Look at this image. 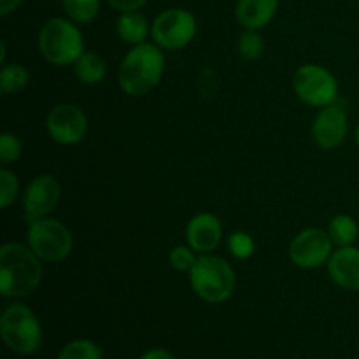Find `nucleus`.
I'll return each instance as SVG.
<instances>
[{
	"label": "nucleus",
	"mask_w": 359,
	"mask_h": 359,
	"mask_svg": "<svg viewBox=\"0 0 359 359\" xmlns=\"http://www.w3.org/2000/svg\"><path fill=\"white\" fill-rule=\"evenodd\" d=\"M42 280L41 258L27 245L9 242L0 249V293L21 298L34 293Z\"/></svg>",
	"instance_id": "obj_1"
},
{
	"label": "nucleus",
	"mask_w": 359,
	"mask_h": 359,
	"mask_svg": "<svg viewBox=\"0 0 359 359\" xmlns=\"http://www.w3.org/2000/svg\"><path fill=\"white\" fill-rule=\"evenodd\" d=\"M165 72L161 48L149 42L133 46L119 67V86L130 97H142L158 86Z\"/></svg>",
	"instance_id": "obj_2"
},
{
	"label": "nucleus",
	"mask_w": 359,
	"mask_h": 359,
	"mask_svg": "<svg viewBox=\"0 0 359 359\" xmlns=\"http://www.w3.org/2000/svg\"><path fill=\"white\" fill-rule=\"evenodd\" d=\"M193 291L209 304H223L233 294L237 277L233 269L219 256L202 255L189 270Z\"/></svg>",
	"instance_id": "obj_3"
},
{
	"label": "nucleus",
	"mask_w": 359,
	"mask_h": 359,
	"mask_svg": "<svg viewBox=\"0 0 359 359\" xmlns=\"http://www.w3.org/2000/svg\"><path fill=\"white\" fill-rule=\"evenodd\" d=\"M39 51L53 65L76 63L84 53L83 34L72 20L53 18L39 32Z\"/></svg>",
	"instance_id": "obj_4"
},
{
	"label": "nucleus",
	"mask_w": 359,
	"mask_h": 359,
	"mask_svg": "<svg viewBox=\"0 0 359 359\" xmlns=\"http://www.w3.org/2000/svg\"><path fill=\"white\" fill-rule=\"evenodd\" d=\"M0 335L11 353L30 356L42 344V326L32 309L25 304H13L0 318Z\"/></svg>",
	"instance_id": "obj_5"
},
{
	"label": "nucleus",
	"mask_w": 359,
	"mask_h": 359,
	"mask_svg": "<svg viewBox=\"0 0 359 359\" xmlns=\"http://www.w3.org/2000/svg\"><path fill=\"white\" fill-rule=\"evenodd\" d=\"M28 248L48 263L63 262L72 251V235L69 228L56 219L32 221L28 226Z\"/></svg>",
	"instance_id": "obj_6"
},
{
	"label": "nucleus",
	"mask_w": 359,
	"mask_h": 359,
	"mask_svg": "<svg viewBox=\"0 0 359 359\" xmlns=\"http://www.w3.org/2000/svg\"><path fill=\"white\" fill-rule=\"evenodd\" d=\"M293 88L300 100L314 107H328L339 98V83L325 67L309 63L294 72Z\"/></svg>",
	"instance_id": "obj_7"
},
{
	"label": "nucleus",
	"mask_w": 359,
	"mask_h": 359,
	"mask_svg": "<svg viewBox=\"0 0 359 359\" xmlns=\"http://www.w3.org/2000/svg\"><path fill=\"white\" fill-rule=\"evenodd\" d=\"M196 20L186 9H167L154 18L151 37L161 49L175 51L186 48L195 39Z\"/></svg>",
	"instance_id": "obj_8"
},
{
	"label": "nucleus",
	"mask_w": 359,
	"mask_h": 359,
	"mask_svg": "<svg viewBox=\"0 0 359 359\" xmlns=\"http://www.w3.org/2000/svg\"><path fill=\"white\" fill-rule=\"evenodd\" d=\"M333 241L319 228H307L300 231L290 244V259L304 270L319 269L330 262Z\"/></svg>",
	"instance_id": "obj_9"
},
{
	"label": "nucleus",
	"mask_w": 359,
	"mask_h": 359,
	"mask_svg": "<svg viewBox=\"0 0 359 359\" xmlns=\"http://www.w3.org/2000/svg\"><path fill=\"white\" fill-rule=\"evenodd\" d=\"M46 126L53 140L63 146H74L86 137L88 119L77 105L60 104L51 109Z\"/></svg>",
	"instance_id": "obj_10"
},
{
	"label": "nucleus",
	"mask_w": 359,
	"mask_h": 359,
	"mask_svg": "<svg viewBox=\"0 0 359 359\" xmlns=\"http://www.w3.org/2000/svg\"><path fill=\"white\" fill-rule=\"evenodd\" d=\"M60 193L62 189L53 175L42 174L32 179L23 195L25 219L32 223V221L42 219L49 212H53V209L60 202Z\"/></svg>",
	"instance_id": "obj_11"
},
{
	"label": "nucleus",
	"mask_w": 359,
	"mask_h": 359,
	"mask_svg": "<svg viewBox=\"0 0 359 359\" xmlns=\"http://www.w3.org/2000/svg\"><path fill=\"white\" fill-rule=\"evenodd\" d=\"M312 135L321 149H335L347 137V114L340 105L323 107L312 123Z\"/></svg>",
	"instance_id": "obj_12"
},
{
	"label": "nucleus",
	"mask_w": 359,
	"mask_h": 359,
	"mask_svg": "<svg viewBox=\"0 0 359 359\" xmlns=\"http://www.w3.org/2000/svg\"><path fill=\"white\" fill-rule=\"evenodd\" d=\"M186 238L189 248L200 255L214 251L223 238V226L214 214L202 212L191 217L186 228Z\"/></svg>",
	"instance_id": "obj_13"
},
{
	"label": "nucleus",
	"mask_w": 359,
	"mask_h": 359,
	"mask_svg": "<svg viewBox=\"0 0 359 359\" xmlns=\"http://www.w3.org/2000/svg\"><path fill=\"white\" fill-rule=\"evenodd\" d=\"M333 283L347 291H359V249L353 245L337 249L328 262Z\"/></svg>",
	"instance_id": "obj_14"
},
{
	"label": "nucleus",
	"mask_w": 359,
	"mask_h": 359,
	"mask_svg": "<svg viewBox=\"0 0 359 359\" xmlns=\"http://www.w3.org/2000/svg\"><path fill=\"white\" fill-rule=\"evenodd\" d=\"M279 0H238L235 16L248 30H262L273 20Z\"/></svg>",
	"instance_id": "obj_15"
},
{
	"label": "nucleus",
	"mask_w": 359,
	"mask_h": 359,
	"mask_svg": "<svg viewBox=\"0 0 359 359\" xmlns=\"http://www.w3.org/2000/svg\"><path fill=\"white\" fill-rule=\"evenodd\" d=\"M149 34V23H147L146 16H142L139 11L121 13V16L118 18V35L128 44H142Z\"/></svg>",
	"instance_id": "obj_16"
},
{
	"label": "nucleus",
	"mask_w": 359,
	"mask_h": 359,
	"mask_svg": "<svg viewBox=\"0 0 359 359\" xmlns=\"http://www.w3.org/2000/svg\"><path fill=\"white\" fill-rule=\"evenodd\" d=\"M107 67L102 56L93 51H84L76 62V76L83 84H98L104 81Z\"/></svg>",
	"instance_id": "obj_17"
},
{
	"label": "nucleus",
	"mask_w": 359,
	"mask_h": 359,
	"mask_svg": "<svg viewBox=\"0 0 359 359\" xmlns=\"http://www.w3.org/2000/svg\"><path fill=\"white\" fill-rule=\"evenodd\" d=\"M328 235L339 248H346V245H353L358 241L359 226L356 221L347 214H340L330 221Z\"/></svg>",
	"instance_id": "obj_18"
},
{
	"label": "nucleus",
	"mask_w": 359,
	"mask_h": 359,
	"mask_svg": "<svg viewBox=\"0 0 359 359\" xmlns=\"http://www.w3.org/2000/svg\"><path fill=\"white\" fill-rule=\"evenodd\" d=\"M30 81V74L20 63H4L2 72H0V90L2 93H18V91L25 90Z\"/></svg>",
	"instance_id": "obj_19"
},
{
	"label": "nucleus",
	"mask_w": 359,
	"mask_h": 359,
	"mask_svg": "<svg viewBox=\"0 0 359 359\" xmlns=\"http://www.w3.org/2000/svg\"><path fill=\"white\" fill-rule=\"evenodd\" d=\"M62 6L74 23H90L100 13V0H62Z\"/></svg>",
	"instance_id": "obj_20"
},
{
	"label": "nucleus",
	"mask_w": 359,
	"mask_h": 359,
	"mask_svg": "<svg viewBox=\"0 0 359 359\" xmlns=\"http://www.w3.org/2000/svg\"><path fill=\"white\" fill-rule=\"evenodd\" d=\"M56 359H104L102 349L88 339H77L63 346Z\"/></svg>",
	"instance_id": "obj_21"
},
{
	"label": "nucleus",
	"mask_w": 359,
	"mask_h": 359,
	"mask_svg": "<svg viewBox=\"0 0 359 359\" xmlns=\"http://www.w3.org/2000/svg\"><path fill=\"white\" fill-rule=\"evenodd\" d=\"M263 51H265V41H263L262 34L258 30L244 32L242 37L238 39V53L245 60L262 58Z\"/></svg>",
	"instance_id": "obj_22"
},
{
	"label": "nucleus",
	"mask_w": 359,
	"mask_h": 359,
	"mask_svg": "<svg viewBox=\"0 0 359 359\" xmlns=\"http://www.w3.org/2000/svg\"><path fill=\"white\" fill-rule=\"evenodd\" d=\"M18 191H20V182L14 172L2 168L0 170V207L7 209L16 200Z\"/></svg>",
	"instance_id": "obj_23"
},
{
	"label": "nucleus",
	"mask_w": 359,
	"mask_h": 359,
	"mask_svg": "<svg viewBox=\"0 0 359 359\" xmlns=\"http://www.w3.org/2000/svg\"><path fill=\"white\" fill-rule=\"evenodd\" d=\"M228 249L237 259H248L255 252V241L245 231H235L228 237Z\"/></svg>",
	"instance_id": "obj_24"
},
{
	"label": "nucleus",
	"mask_w": 359,
	"mask_h": 359,
	"mask_svg": "<svg viewBox=\"0 0 359 359\" xmlns=\"http://www.w3.org/2000/svg\"><path fill=\"white\" fill-rule=\"evenodd\" d=\"M168 259H170V265L179 272H189L196 263L195 251L191 248H186V245H177V248L172 249Z\"/></svg>",
	"instance_id": "obj_25"
},
{
	"label": "nucleus",
	"mask_w": 359,
	"mask_h": 359,
	"mask_svg": "<svg viewBox=\"0 0 359 359\" xmlns=\"http://www.w3.org/2000/svg\"><path fill=\"white\" fill-rule=\"evenodd\" d=\"M21 153H23V146H21L20 139L13 133H2V137H0V160H2V163L16 161L21 156Z\"/></svg>",
	"instance_id": "obj_26"
},
{
	"label": "nucleus",
	"mask_w": 359,
	"mask_h": 359,
	"mask_svg": "<svg viewBox=\"0 0 359 359\" xmlns=\"http://www.w3.org/2000/svg\"><path fill=\"white\" fill-rule=\"evenodd\" d=\"M112 9L119 13H130V11H139L140 7L146 6L147 0H107Z\"/></svg>",
	"instance_id": "obj_27"
},
{
	"label": "nucleus",
	"mask_w": 359,
	"mask_h": 359,
	"mask_svg": "<svg viewBox=\"0 0 359 359\" xmlns=\"http://www.w3.org/2000/svg\"><path fill=\"white\" fill-rule=\"evenodd\" d=\"M139 359H175L174 354L168 353L165 349H151L147 353H144Z\"/></svg>",
	"instance_id": "obj_28"
},
{
	"label": "nucleus",
	"mask_w": 359,
	"mask_h": 359,
	"mask_svg": "<svg viewBox=\"0 0 359 359\" xmlns=\"http://www.w3.org/2000/svg\"><path fill=\"white\" fill-rule=\"evenodd\" d=\"M21 4H23V0H0V14L7 16V14L14 13Z\"/></svg>",
	"instance_id": "obj_29"
},
{
	"label": "nucleus",
	"mask_w": 359,
	"mask_h": 359,
	"mask_svg": "<svg viewBox=\"0 0 359 359\" xmlns=\"http://www.w3.org/2000/svg\"><path fill=\"white\" fill-rule=\"evenodd\" d=\"M0 62L6 63V44H0Z\"/></svg>",
	"instance_id": "obj_30"
},
{
	"label": "nucleus",
	"mask_w": 359,
	"mask_h": 359,
	"mask_svg": "<svg viewBox=\"0 0 359 359\" xmlns=\"http://www.w3.org/2000/svg\"><path fill=\"white\" fill-rule=\"evenodd\" d=\"M356 142H358V146H359V125H358V128H356Z\"/></svg>",
	"instance_id": "obj_31"
}]
</instances>
